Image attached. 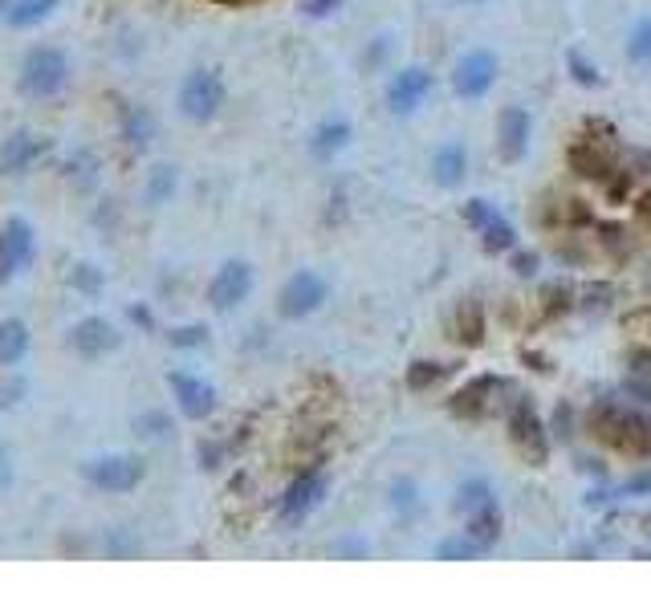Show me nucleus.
<instances>
[{
  "label": "nucleus",
  "mask_w": 651,
  "mask_h": 610,
  "mask_svg": "<svg viewBox=\"0 0 651 610\" xmlns=\"http://www.w3.org/2000/svg\"><path fill=\"white\" fill-rule=\"evenodd\" d=\"M29 257H33V228L25 220H9L4 232H0V281L13 277Z\"/></svg>",
  "instance_id": "nucleus-15"
},
{
  "label": "nucleus",
  "mask_w": 651,
  "mask_h": 610,
  "mask_svg": "<svg viewBox=\"0 0 651 610\" xmlns=\"http://www.w3.org/2000/svg\"><path fill=\"white\" fill-rule=\"evenodd\" d=\"M636 216L643 220V228H651V184L636 196Z\"/></svg>",
  "instance_id": "nucleus-42"
},
{
  "label": "nucleus",
  "mask_w": 651,
  "mask_h": 610,
  "mask_svg": "<svg viewBox=\"0 0 651 610\" xmlns=\"http://www.w3.org/2000/svg\"><path fill=\"white\" fill-rule=\"evenodd\" d=\"M444 374H448V367H444V362L420 359V362H412V367H408V386H412V391H432V386H436Z\"/></svg>",
  "instance_id": "nucleus-28"
},
{
  "label": "nucleus",
  "mask_w": 651,
  "mask_h": 610,
  "mask_svg": "<svg viewBox=\"0 0 651 610\" xmlns=\"http://www.w3.org/2000/svg\"><path fill=\"white\" fill-rule=\"evenodd\" d=\"M86 480L102 492H131L143 480V460L139 456H98L86 465Z\"/></svg>",
  "instance_id": "nucleus-6"
},
{
  "label": "nucleus",
  "mask_w": 651,
  "mask_h": 610,
  "mask_svg": "<svg viewBox=\"0 0 651 610\" xmlns=\"http://www.w3.org/2000/svg\"><path fill=\"white\" fill-rule=\"evenodd\" d=\"M225 107V81L216 69H196L187 74V81L180 86V110H184L192 122H208L220 115Z\"/></svg>",
  "instance_id": "nucleus-4"
},
{
  "label": "nucleus",
  "mask_w": 651,
  "mask_h": 610,
  "mask_svg": "<svg viewBox=\"0 0 651 610\" xmlns=\"http://www.w3.org/2000/svg\"><path fill=\"white\" fill-rule=\"evenodd\" d=\"M326 492H330L326 472H322L318 465L302 468V472L293 477L290 489H285V497H281V521H306L310 513L326 501Z\"/></svg>",
  "instance_id": "nucleus-5"
},
{
  "label": "nucleus",
  "mask_w": 651,
  "mask_h": 610,
  "mask_svg": "<svg viewBox=\"0 0 651 610\" xmlns=\"http://www.w3.org/2000/svg\"><path fill=\"white\" fill-rule=\"evenodd\" d=\"M448 334H453L456 346H465V350H477L485 342V334H489V322H485V309L480 302L465 297V302L453 309V318H448Z\"/></svg>",
  "instance_id": "nucleus-16"
},
{
  "label": "nucleus",
  "mask_w": 651,
  "mask_h": 610,
  "mask_svg": "<svg viewBox=\"0 0 651 610\" xmlns=\"http://www.w3.org/2000/svg\"><path fill=\"white\" fill-rule=\"evenodd\" d=\"M538 220H542L550 232H566V228H586L595 225V208L578 196H566V192H550V196L538 204Z\"/></svg>",
  "instance_id": "nucleus-7"
},
{
  "label": "nucleus",
  "mask_w": 651,
  "mask_h": 610,
  "mask_svg": "<svg viewBox=\"0 0 651 610\" xmlns=\"http://www.w3.org/2000/svg\"><path fill=\"white\" fill-rule=\"evenodd\" d=\"M607 297H611L607 285H590V290L583 293V305H607Z\"/></svg>",
  "instance_id": "nucleus-44"
},
{
  "label": "nucleus",
  "mask_w": 651,
  "mask_h": 610,
  "mask_svg": "<svg viewBox=\"0 0 651 610\" xmlns=\"http://www.w3.org/2000/svg\"><path fill=\"white\" fill-rule=\"evenodd\" d=\"M480 244L489 252H509L518 244V232H513V225H509L506 216H492L489 225L480 228Z\"/></svg>",
  "instance_id": "nucleus-24"
},
{
  "label": "nucleus",
  "mask_w": 651,
  "mask_h": 610,
  "mask_svg": "<svg viewBox=\"0 0 651 610\" xmlns=\"http://www.w3.org/2000/svg\"><path fill=\"white\" fill-rule=\"evenodd\" d=\"M627 54H631V62H651V17H643V21L631 29Z\"/></svg>",
  "instance_id": "nucleus-32"
},
{
  "label": "nucleus",
  "mask_w": 651,
  "mask_h": 610,
  "mask_svg": "<svg viewBox=\"0 0 651 610\" xmlns=\"http://www.w3.org/2000/svg\"><path fill=\"white\" fill-rule=\"evenodd\" d=\"M172 187H175V172H172V167H160V172H155V179H151V192H147V196L163 199L167 192H172Z\"/></svg>",
  "instance_id": "nucleus-35"
},
{
  "label": "nucleus",
  "mask_w": 651,
  "mask_h": 610,
  "mask_svg": "<svg viewBox=\"0 0 651 610\" xmlns=\"http://www.w3.org/2000/svg\"><path fill=\"white\" fill-rule=\"evenodd\" d=\"M57 9V0H17L13 9H9V25L25 29V25H37L45 17Z\"/></svg>",
  "instance_id": "nucleus-25"
},
{
  "label": "nucleus",
  "mask_w": 651,
  "mask_h": 610,
  "mask_svg": "<svg viewBox=\"0 0 651 610\" xmlns=\"http://www.w3.org/2000/svg\"><path fill=\"white\" fill-rule=\"evenodd\" d=\"M432 94V74L420 66L412 69H399L391 86H387V107L395 110V115H412V110L424 107V98Z\"/></svg>",
  "instance_id": "nucleus-11"
},
{
  "label": "nucleus",
  "mask_w": 651,
  "mask_h": 610,
  "mask_svg": "<svg viewBox=\"0 0 651 610\" xmlns=\"http://www.w3.org/2000/svg\"><path fill=\"white\" fill-rule=\"evenodd\" d=\"M492 216H497V208H492L489 199H468V204H465V220H468L473 228H477V232H480L485 225H489Z\"/></svg>",
  "instance_id": "nucleus-33"
},
{
  "label": "nucleus",
  "mask_w": 651,
  "mask_h": 610,
  "mask_svg": "<svg viewBox=\"0 0 651 610\" xmlns=\"http://www.w3.org/2000/svg\"><path fill=\"white\" fill-rule=\"evenodd\" d=\"M485 554V545H477L468 533H456V537H444L436 545V557L440 562H473V557Z\"/></svg>",
  "instance_id": "nucleus-26"
},
{
  "label": "nucleus",
  "mask_w": 651,
  "mask_h": 610,
  "mask_svg": "<svg viewBox=\"0 0 651 610\" xmlns=\"http://www.w3.org/2000/svg\"><path fill=\"white\" fill-rule=\"evenodd\" d=\"M122 134H127V143L147 146V143H151V115L131 107L127 115H122Z\"/></svg>",
  "instance_id": "nucleus-29"
},
{
  "label": "nucleus",
  "mask_w": 651,
  "mask_h": 610,
  "mask_svg": "<svg viewBox=\"0 0 651 610\" xmlns=\"http://www.w3.org/2000/svg\"><path fill=\"white\" fill-rule=\"evenodd\" d=\"M29 350V326L21 318L0 322V367H17Z\"/></svg>",
  "instance_id": "nucleus-22"
},
{
  "label": "nucleus",
  "mask_w": 651,
  "mask_h": 610,
  "mask_svg": "<svg viewBox=\"0 0 651 610\" xmlns=\"http://www.w3.org/2000/svg\"><path fill=\"white\" fill-rule=\"evenodd\" d=\"M322 302H326V281H322L318 273L302 269V273H293V277L285 281L278 309H281V318H306Z\"/></svg>",
  "instance_id": "nucleus-8"
},
{
  "label": "nucleus",
  "mask_w": 651,
  "mask_h": 610,
  "mask_svg": "<svg viewBox=\"0 0 651 610\" xmlns=\"http://www.w3.org/2000/svg\"><path fill=\"white\" fill-rule=\"evenodd\" d=\"M571 69H574V78L583 81V86H598V69L586 66L583 54H571Z\"/></svg>",
  "instance_id": "nucleus-36"
},
{
  "label": "nucleus",
  "mask_w": 651,
  "mask_h": 610,
  "mask_svg": "<svg viewBox=\"0 0 651 610\" xmlns=\"http://www.w3.org/2000/svg\"><path fill=\"white\" fill-rule=\"evenodd\" d=\"M627 379L651 383V342H636L627 350Z\"/></svg>",
  "instance_id": "nucleus-31"
},
{
  "label": "nucleus",
  "mask_w": 651,
  "mask_h": 610,
  "mask_svg": "<svg viewBox=\"0 0 651 610\" xmlns=\"http://www.w3.org/2000/svg\"><path fill=\"white\" fill-rule=\"evenodd\" d=\"M69 342H74V350H78V355H86V359H98V355H107V350H115V346H119V334H115V326H110L107 318H86V322H78V326H74Z\"/></svg>",
  "instance_id": "nucleus-17"
},
{
  "label": "nucleus",
  "mask_w": 651,
  "mask_h": 610,
  "mask_svg": "<svg viewBox=\"0 0 651 610\" xmlns=\"http://www.w3.org/2000/svg\"><path fill=\"white\" fill-rule=\"evenodd\" d=\"M492 501V489L485 484V480H468V484H460V492H456V509L460 513H473V509H480V504Z\"/></svg>",
  "instance_id": "nucleus-30"
},
{
  "label": "nucleus",
  "mask_w": 651,
  "mask_h": 610,
  "mask_svg": "<svg viewBox=\"0 0 651 610\" xmlns=\"http://www.w3.org/2000/svg\"><path fill=\"white\" fill-rule=\"evenodd\" d=\"M41 155V143L33 139V134L17 131L13 139H4V146H0V167L9 175H21L33 167V160Z\"/></svg>",
  "instance_id": "nucleus-20"
},
{
  "label": "nucleus",
  "mask_w": 651,
  "mask_h": 610,
  "mask_svg": "<svg viewBox=\"0 0 651 610\" xmlns=\"http://www.w3.org/2000/svg\"><path fill=\"white\" fill-rule=\"evenodd\" d=\"M66 81H69V62L62 50H54V45L29 50L25 66H21V90L29 98H54L57 90H66Z\"/></svg>",
  "instance_id": "nucleus-2"
},
{
  "label": "nucleus",
  "mask_w": 651,
  "mask_h": 610,
  "mask_svg": "<svg viewBox=\"0 0 651 610\" xmlns=\"http://www.w3.org/2000/svg\"><path fill=\"white\" fill-rule=\"evenodd\" d=\"M530 110L521 107H506L501 110V119H497V151H501V160L506 163H518L525 151H530Z\"/></svg>",
  "instance_id": "nucleus-12"
},
{
  "label": "nucleus",
  "mask_w": 651,
  "mask_h": 610,
  "mask_svg": "<svg viewBox=\"0 0 651 610\" xmlns=\"http://www.w3.org/2000/svg\"><path fill=\"white\" fill-rule=\"evenodd\" d=\"M249 293H253V269L245 265V261H228V265H220L213 285H208V302H213V309H232Z\"/></svg>",
  "instance_id": "nucleus-10"
},
{
  "label": "nucleus",
  "mask_w": 651,
  "mask_h": 610,
  "mask_svg": "<svg viewBox=\"0 0 651 610\" xmlns=\"http://www.w3.org/2000/svg\"><path fill=\"white\" fill-rule=\"evenodd\" d=\"M506 427H509V439H513V448L530 460V465H545V456H550V439H545V427H542V415L533 412L530 399L513 395L506 407Z\"/></svg>",
  "instance_id": "nucleus-3"
},
{
  "label": "nucleus",
  "mask_w": 651,
  "mask_h": 610,
  "mask_svg": "<svg viewBox=\"0 0 651 610\" xmlns=\"http://www.w3.org/2000/svg\"><path fill=\"white\" fill-rule=\"evenodd\" d=\"M346 139H350V122H343V119H330V122H322L318 131H314V155H334V151H343L346 146Z\"/></svg>",
  "instance_id": "nucleus-23"
},
{
  "label": "nucleus",
  "mask_w": 651,
  "mask_h": 610,
  "mask_svg": "<svg viewBox=\"0 0 651 610\" xmlns=\"http://www.w3.org/2000/svg\"><path fill=\"white\" fill-rule=\"evenodd\" d=\"M302 9H306V17H330L338 9V0H306Z\"/></svg>",
  "instance_id": "nucleus-43"
},
{
  "label": "nucleus",
  "mask_w": 651,
  "mask_h": 610,
  "mask_svg": "<svg viewBox=\"0 0 651 610\" xmlns=\"http://www.w3.org/2000/svg\"><path fill=\"white\" fill-rule=\"evenodd\" d=\"M509 391H513V386H509L506 379H497V374H477V379H468L460 391H453L448 412L460 415V420H485V415L509 407V399H513Z\"/></svg>",
  "instance_id": "nucleus-1"
},
{
  "label": "nucleus",
  "mask_w": 651,
  "mask_h": 610,
  "mask_svg": "<svg viewBox=\"0 0 651 610\" xmlns=\"http://www.w3.org/2000/svg\"><path fill=\"white\" fill-rule=\"evenodd\" d=\"M78 285L86 293H98V290H102V273H98V269H90V265H82L78 269Z\"/></svg>",
  "instance_id": "nucleus-40"
},
{
  "label": "nucleus",
  "mask_w": 651,
  "mask_h": 610,
  "mask_svg": "<svg viewBox=\"0 0 651 610\" xmlns=\"http://www.w3.org/2000/svg\"><path fill=\"white\" fill-rule=\"evenodd\" d=\"M465 533L477 545L492 549V545H497V537H501V509H497V501L473 509V513H468V521H465Z\"/></svg>",
  "instance_id": "nucleus-21"
},
{
  "label": "nucleus",
  "mask_w": 651,
  "mask_h": 610,
  "mask_svg": "<svg viewBox=\"0 0 651 610\" xmlns=\"http://www.w3.org/2000/svg\"><path fill=\"white\" fill-rule=\"evenodd\" d=\"M172 391H175V399H180V412H184L187 420H204V415H213V407H216L213 383H204V379H196V374L175 371L172 374Z\"/></svg>",
  "instance_id": "nucleus-14"
},
{
  "label": "nucleus",
  "mask_w": 651,
  "mask_h": 610,
  "mask_svg": "<svg viewBox=\"0 0 651 610\" xmlns=\"http://www.w3.org/2000/svg\"><path fill=\"white\" fill-rule=\"evenodd\" d=\"M0 484H4V451H0Z\"/></svg>",
  "instance_id": "nucleus-45"
},
{
  "label": "nucleus",
  "mask_w": 651,
  "mask_h": 610,
  "mask_svg": "<svg viewBox=\"0 0 651 610\" xmlns=\"http://www.w3.org/2000/svg\"><path fill=\"white\" fill-rule=\"evenodd\" d=\"M615 451L636 456V460H651V415L639 412L636 403H631V412H627V424H623V432H619Z\"/></svg>",
  "instance_id": "nucleus-18"
},
{
  "label": "nucleus",
  "mask_w": 651,
  "mask_h": 610,
  "mask_svg": "<svg viewBox=\"0 0 651 610\" xmlns=\"http://www.w3.org/2000/svg\"><path fill=\"white\" fill-rule=\"evenodd\" d=\"M648 290H651V273H648Z\"/></svg>",
  "instance_id": "nucleus-46"
},
{
  "label": "nucleus",
  "mask_w": 651,
  "mask_h": 610,
  "mask_svg": "<svg viewBox=\"0 0 651 610\" xmlns=\"http://www.w3.org/2000/svg\"><path fill=\"white\" fill-rule=\"evenodd\" d=\"M432 175H436V184L440 187H456V184H465V175H468V151L465 143H444L432 155Z\"/></svg>",
  "instance_id": "nucleus-19"
},
{
  "label": "nucleus",
  "mask_w": 651,
  "mask_h": 610,
  "mask_svg": "<svg viewBox=\"0 0 651 610\" xmlns=\"http://www.w3.org/2000/svg\"><path fill=\"white\" fill-rule=\"evenodd\" d=\"M204 338H208V330H204V326H184V330L172 334L175 346H199Z\"/></svg>",
  "instance_id": "nucleus-37"
},
{
  "label": "nucleus",
  "mask_w": 651,
  "mask_h": 610,
  "mask_svg": "<svg viewBox=\"0 0 651 610\" xmlns=\"http://www.w3.org/2000/svg\"><path fill=\"white\" fill-rule=\"evenodd\" d=\"M513 273L518 277H533L538 273V257L533 252H513Z\"/></svg>",
  "instance_id": "nucleus-38"
},
{
  "label": "nucleus",
  "mask_w": 651,
  "mask_h": 610,
  "mask_svg": "<svg viewBox=\"0 0 651 610\" xmlns=\"http://www.w3.org/2000/svg\"><path fill=\"white\" fill-rule=\"evenodd\" d=\"M627 412H631V407L619 403V399H595L590 412H586V432H590L598 444L615 448V444H619V432H623Z\"/></svg>",
  "instance_id": "nucleus-13"
},
{
  "label": "nucleus",
  "mask_w": 651,
  "mask_h": 610,
  "mask_svg": "<svg viewBox=\"0 0 651 610\" xmlns=\"http://www.w3.org/2000/svg\"><path fill=\"white\" fill-rule=\"evenodd\" d=\"M497 81V57L489 50H473L456 62V74H453V86L460 98H480V94H489V86Z\"/></svg>",
  "instance_id": "nucleus-9"
},
{
  "label": "nucleus",
  "mask_w": 651,
  "mask_h": 610,
  "mask_svg": "<svg viewBox=\"0 0 651 610\" xmlns=\"http://www.w3.org/2000/svg\"><path fill=\"white\" fill-rule=\"evenodd\" d=\"M538 302H542V318H558V314H566L574 305V290L562 285V281H554V285H545Z\"/></svg>",
  "instance_id": "nucleus-27"
},
{
  "label": "nucleus",
  "mask_w": 651,
  "mask_h": 610,
  "mask_svg": "<svg viewBox=\"0 0 651 610\" xmlns=\"http://www.w3.org/2000/svg\"><path fill=\"white\" fill-rule=\"evenodd\" d=\"M391 504H395V509H412V504H415L412 484H395V489H391Z\"/></svg>",
  "instance_id": "nucleus-41"
},
{
  "label": "nucleus",
  "mask_w": 651,
  "mask_h": 610,
  "mask_svg": "<svg viewBox=\"0 0 651 610\" xmlns=\"http://www.w3.org/2000/svg\"><path fill=\"white\" fill-rule=\"evenodd\" d=\"M21 395H25V379H13V383H4V386H0V407H13Z\"/></svg>",
  "instance_id": "nucleus-39"
},
{
  "label": "nucleus",
  "mask_w": 651,
  "mask_h": 610,
  "mask_svg": "<svg viewBox=\"0 0 651 610\" xmlns=\"http://www.w3.org/2000/svg\"><path fill=\"white\" fill-rule=\"evenodd\" d=\"M623 326H631V330H636V338L651 342V302L639 305V309H631V314L623 318Z\"/></svg>",
  "instance_id": "nucleus-34"
}]
</instances>
